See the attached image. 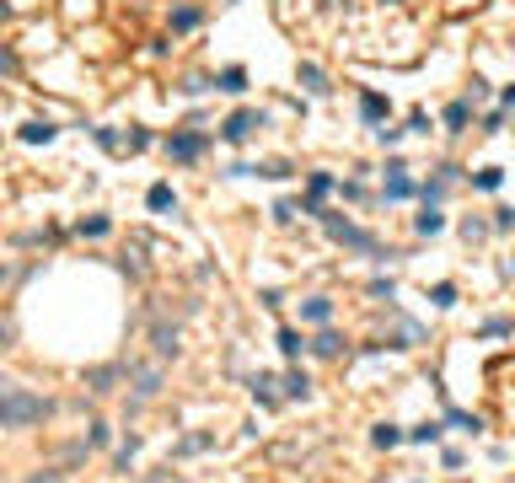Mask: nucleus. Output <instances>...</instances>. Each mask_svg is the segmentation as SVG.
<instances>
[{
  "label": "nucleus",
  "instance_id": "obj_1",
  "mask_svg": "<svg viewBox=\"0 0 515 483\" xmlns=\"http://www.w3.org/2000/svg\"><path fill=\"white\" fill-rule=\"evenodd\" d=\"M49 413V403L38 398V392H22V386H6L0 392V430H27Z\"/></svg>",
  "mask_w": 515,
  "mask_h": 483
},
{
  "label": "nucleus",
  "instance_id": "obj_4",
  "mask_svg": "<svg viewBox=\"0 0 515 483\" xmlns=\"http://www.w3.org/2000/svg\"><path fill=\"white\" fill-rule=\"evenodd\" d=\"M387 199H414V183H408V167H403V161L387 167Z\"/></svg>",
  "mask_w": 515,
  "mask_h": 483
},
{
  "label": "nucleus",
  "instance_id": "obj_21",
  "mask_svg": "<svg viewBox=\"0 0 515 483\" xmlns=\"http://www.w3.org/2000/svg\"><path fill=\"white\" fill-rule=\"evenodd\" d=\"M311 349H317V354H338L343 344H338V333H317V344H311Z\"/></svg>",
  "mask_w": 515,
  "mask_h": 483
},
{
  "label": "nucleus",
  "instance_id": "obj_11",
  "mask_svg": "<svg viewBox=\"0 0 515 483\" xmlns=\"http://www.w3.org/2000/svg\"><path fill=\"white\" fill-rule=\"evenodd\" d=\"M414 226L424 231V237H435V231H445V215H441V210H435V205H424V215H419Z\"/></svg>",
  "mask_w": 515,
  "mask_h": 483
},
{
  "label": "nucleus",
  "instance_id": "obj_6",
  "mask_svg": "<svg viewBox=\"0 0 515 483\" xmlns=\"http://www.w3.org/2000/svg\"><path fill=\"white\" fill-rule=\"evenodd\" d=\"M328 226H333V237H338V242H349V247H376V242H370L365 231H355L349 220H328Z\"/></svg>",
  "mask_w": 515,
  "mask_h": 483
},
{
  "label": "nucleus",
  "instance_id": "obj_22",
  "mask_svg": "<svg viewBox=\"0 0 515 483\" xmlns=\"http://www.w3.org/2000/svg\"><path fill=\"white\" fill-rule=\"evenodd\" d=\"M472 183H478V188H499V183H504V172H499V167H483Z\"/></svg>",
  "mask_w": 515,
  "mask_h": 483
},
{
  "label": "nucleus",
  "instance_id": "obj_16",
  "mask_svg": "<svg viewBox=\"0 0 515 483\" xmlns=\"http://www.w3.org/2000/svg\"><path fill=\"white\" fill-rule=\"evenodd\" d=\"M441 435H445V424H419V430L408 435V440H419V446H435Z\"/></svg>",
  "mask_w": 515,
  "mask_h": 483
},
{
  "label": "nucleus",
  "instance_id": "obj_2",
  "mask_svg": "<svg viewBox=\"0 0 515 483\" xmlns=\"http://www.w3.org/2000/svg\"><path fill=\"white\" fill-rule=\"evenodd\" d=\"M253 129H263V113H253V108H236L231 119L221 124V140H231V145H242Z\"/></svg>",
  "mask_w": 515,
  "mask_h": 483
},
{
  "label": "nucleus",
  "instance_id": "obj_19",
  "mask_svg": "<svg viewBox=\"0 0 515 483\" xmlns=\"http://www.w3.org/2000/svg\"><path fill=\"white\" fill-rule=\"evenodd\" d=\"M279 349L290 354V360L301 354V333H295V327H279Z\"/></svg>",
  "mask_w": 515,
  "mask_h": 483
},
{
  "label": "nucleus",
  "instance_id": "obj_13",
  "mask_svg": "<svg viewBox=\"0 0 515 483\" xmlns=\"http://www.w3.org/2000/svg\"><path fill=\"white\" fill-rule=\"evenodd\" d=\"M370 440L387 451V446H397V440H403V430H397V424H376V430H370Z\"/></svg>",
  "mask_w": 515,
  "mask_h": 483
},
{
  "label": "nucleus",
  "instance_id": "obj_26",
  "mask_svg": "<svg viewBox=\"0 0 515 483\" xmlns=\"http://www.w3.org/2000/svg\"><path fill=\"white\" fill-rule=\"evenodd\" d=\"M376 140H381V145H397V140H403V129H392V124H381V129H376Z\"/></svg>",
  "mask_w": 515,
  "mask_h": 483
},
{
  "label": "nucleus",
  "instance_id": "obj_25",
  "mask_svg": "<svg viewBox=\"0 0 515 483\" xmlns=\"http://www.w3.org/2000/svg\"><path fill=\"white\" fill-rule=\"evenodd\" d=\"M102 231H108V220H102V215H92V220H81V237H102Z\"/></svg>",
  "mask_w": 515,
  "mask_h": 483
},
{
  "label": "nucleus",
  "instance_id": "obj_23",
  "mask_svg": "<svg viewBox=\"0 0 515 483\" xmlns=\"http://www.w3.org/2000/svg\"><path fill=\"white\" fill-rule=\"evenodd\" d=\"M510 226H515V210L499 205V210H494V231H510Z\"/></svg>",
  "mask_w": 515,
  "mask_h": 483
},
{
  "label": "nucleus",
  "instance_id": "obj_27",
  "mask_svg": "<svg viewBox=\"0 0 515 483\" xmlns=\"http://www.w3.org/2000/svg\"><path fill=\"white\" fill-rule=\"evenodd\" d=\"M504 108H515V86H504Z\"/></svg>",
  "mask_w": 515,
  "mask_h": 483
},
{
  "label": "nucleus",
  "instance_id": "obj_15",
  "mask_svg": "<svg viewBox=\"0 0 515 483\" xmlns=\"http://www.w3.org/2000/svg\"><path fill=\"white\" fill-rule=\"evenodd\" d=\"M322 193H333V178H328V172H311V199H306V210H317Z\"/></svg>",
  "mask_w": 515,
  "mask_h": 483
},
{
  "label": "nucleus",
  "instance_id": "obj_14",
  "mask_svg": "<svg viewBox=\"0 0 515 483\" xmlns=\"http://www.w3.org/2000/svg\"><path fill=\"white\" fill-rule=\"evenodd\" d=\"M172 27H177V33L199 27V6H177V11H172Z\"/></svg>",
  "mask_w": 515,
  "mask_h": 483
},
{
  "label": "nucleus",
  "instance_id": "obj_20",
  "mask_svg": "<svg viewBox=\"0 0 515 483\" xmlns=\"http://www.w3.org/2000/svg\"><path fill=\"white\" fill-rule=\"evenodd\" d=\"M284 386H290V398H306V392H311V381H306L301 371H290V376H284Z\"/></svg>",
  "mask_w": 515,
  "mask_h": 483
},
{
  "label": "nucleus",
  "instance_id": "obj_3",
  "mask_svg": "<svg viewBox=\"0 0 515 483\" xmlns=\"http://www.w3.org/2000/svg\"><path fill=\"white\" fill-rule=\"evenodd\" d=\"M199 151H204V134H172V140H167V156L172 161H194Z\"/></svg>",
  "mask_w": 515,
  "mask_h": 483
},
{
  "label": "nucleus",
  "instance_id": "obj_10",
  "mask_svg": "<svg viewBox=\"0 0 515 483\" xmlns=\"http://www.w3.org/2000/svg\"><path fill=\"white\" fill-rule=\"evenodd\" d=\"M467 119H472V108H467V102H451V108H445V129H451V134H462Z\"/></svg>",
  "mask_w": 515,
  "mask_h": 483
},
{
  "label": "nucleus",
  "instance_id": "obj_17",
  "mask_svg": "<svg viewBox=\"0 0 515 483\" xmlns=\"http://www.w3.org/2000/svg\"><path fill=\"white\" fill-rule=\"evenodd\" d=\"M156 354H177V327H156Z\"/></svg>",
  "mask_w": 515,
  "mask_h": 483
},
{
  "label": "nucleus",
  "instance_id": "obj_24",
  "mask_svg": "<svg viewBox=\"0 0 515 483\" xmlns=\"http://www.w3.org/2000/svg\"><path fill=\"white\" fill-rule=\"evenodd\" d=\"M429 301H435V306H451L456 290H451V285H435V290H429Z\"/></svg>",
  "mask_w": 515,
  "mask_h": 483
},
{
  "label": "nucleus",
  "instance_id": "obj_8",
  "mask_svg": "<svg viewBox=\"0 0 515 483\" xmlns=\"http://www.w3.org/2000/svg\"><path fill=\"white\" fill-rule=\"evenodd\" d=\"M22 140H27V145H49V140H54V124H49V119L22 124Z\"/></svg>",
  "mask_w": 515,
  "mask_h": 483
},
{
  "label": "nucleus",
  "instance_id": "obj_28",
  "mask_svg": "<svg viewBox=\"0 0 515 483\" xmlns=\"http://www.w3.org/2000/svg\"><path fill=\"white\" fill-rule=\"evenodd\" d=\"M0 392H6V381H0Z\"/></svg>",
  "mask_w": 515,
  "mask_h": 483
},
{
  "label": "nucleus",
  "instance_id": "obj_12",
  "mask_svg": "<svg viewBox=\"0 0 515 483\" xmlns=\"http://www.w3.org/2000/svg\"><path fill=\"white\" fill-rule=\"evenodd\" d=\"M242 86H247V75L236 70V65H231V70H221V75H215V92H231V97H236Z\"/></svg>",
  "mask_w": 515,
  "mask_h": 483
},
{
  "label": "nucleus",
  "instance_id": "obj_9",
  "mask_svg": "<svg viewBox=\"0 0 515 483\" xmlns=\"http://www.w3.org/2000/svg\"><path fill=\"white\" fill-rule=\"evenodd\" d=\"M145 205H150V210H177V193H172V183H156V188L145 193Z\"/></svg>",
  "mask_w": 515,
  "mask_h": 483
},
{
  "label": "nucleus",
  "instance_id": "obj_18",
  "mask_svg": "<svg viewBox=\"0 0 515 483\" xmlns=\"http://www.w3.org/2000/svg\"><path fill=\"white\" fill-rule=\"evenodd\" d=\"M306 317H311V322H328V317H333V301H322V295H311V301H306Z\"/></svg>",
  "mask_w": 515,
  "mask_h": 483
},
{
  "label": "nucleus",
  "instance_id": "obj_5",
  "mask_svg": "<svg viewBox=\"0 0 515 483\" xmlns=\"http://www.w3.org/2000/svg\"><path fill=\"white\" fill-rule=\"evenodd\" d=\"M360 119H365V124H387V97L365 92V97H360Z\"/></svg>",
  "mask_w": 515,
  "mask_h": 483
},
{
  "label": "nucleus",
  "instance_id": "obj_7",
  "mask_svg": "<svg viewBox=\"0 0 515 483\" xmlns=\"http://www.w3.org/2000/svg\"><path fill=\"white\" fill-rule=\"evenodd\" d=\"M301 86H306L311 97H328V92H333V86H328V75H322L317 65H301Z\"/></svg>",
  "mask_w": 515,
  "mask_h": 483
}]
</instances>
